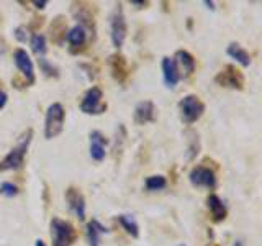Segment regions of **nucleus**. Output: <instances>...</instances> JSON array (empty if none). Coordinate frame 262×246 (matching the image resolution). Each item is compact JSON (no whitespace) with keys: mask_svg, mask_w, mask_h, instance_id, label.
<instances>
[{"mask_svg":"<svg viewBox=\"0 0 262 246\" xmlns=\"http://www.w3.org/2000/svg\"><path fill=\"white\" fill-rule=\"evenodd\" d=\"M31 138H33V130H27L25 133L18 138V143L16 146H13L10 151L7 153L5 158L0 161V172H5V171H16L23 168L25 164V156H27L28 151V146L31 143Z\"/></svg>","mask_w":262,"mask_h":246,"instance_id":"f257e3e1","label":"nucleus"},{"mask_svg":"<svg viewBox=\"0 0 262 246\" xmlns=\"http://www.w3.org/2000/svg\"><path fill=\"white\" fill-rule=\"evenodd\" d=\"M51 241L53 246H72L77 241V230L68 220L53 217L51 223Z\"/></svg>","mask_w":262,"mask_h":246,"instance_id":"f03ea898","label":"nucleus"},{"mask_svg":"<svg viewBox=\"0 0 262 246\" xmlns=\"http://www.w3.org/2000/svg\"><path fill=\"white\" fill-rule=\"evenodd\" d=\"M64 120H66V110L62 104L54 102L49 105L45 118V138L53 139L59 136L64 130Z\"/></svg>","mask_w":262,"mask_h":246,"instance_id":"7ed1b4c3","label":"nucleus"},{"mask_svg":"<svg viewBox=\"0 0 262 246\" xmlns=\"http://www.w3.org/2000/svg\"><path fill=\"white\" fill-rule=\"evenodd\" d=\"M203 112H205V104L200 100V97L195 94H188L179 102V115H180V120H182L185 125H192L196 120H200Z\"/></svg>","mask_w":262,"mask_h":246,"instance_id":"20e7f679","label":"nucleus"},{"mask_svg":"<svg viewBox=\"0 0 262 246\" xmlns=\"http://www.w3.org/2000/svg\"><path fill=\"white\" fill-rule=\"evenodd\" d=\"M80 110L85 115H102L106 112V102L103 100V92L98 86H92L84 94L80 100Z\"/></svg>","mask_w":262,"mask_h":246,"instance_id":"39448f33","label":"nucleus"},{"mask_svg":"<svg viewBox=\"0 0 262 246\" xmlns=\"http://www.w3.org/2000/svg\"><path fill=\"white\" fill-rule=\"evenodd\" d=\"M215 82L221 87L233 89V90H243L244 89V76L243 72L233 64H226L216 76Z\"/></svg>","mask_w":262,"mask_h":246,"instance_id":"423d86ee","label":"nucleus"},{"mask_svg":"<svg viewBox=\"0 0 262 246\" xmlns=\"http://www.w3.org/2000/svg\"><path fill=\"white\" fill-rule=\"evenodd\" d=\"M110 35H112V43L113 46L120 49L125 43V38H126V33H128V27H126V18H125V13H123V8L118 4L115 12L112 15V22H110Z\"/></svg>","mask_w":262,"mask_h":246,"instance_id":"0eeeda50","label":"nucleus"},{"mask_svg":"<svg viewBox=\"0 0 262 246\" xmlns=\"http://www.w3.org/2000/svg\"><path fill=\"white\" fill-rule=\"evenodd\" d=\"M188 180H190V184L193 187H207V189H215L216 187L215 171L207 168V166L192 168L190 174H188Z\"/></svg>","mask_w":262,"mask_h":246,"instance_id":"6e6552de","label":"nucleus"},{"mask_svg":"<svg viewBox=\"0 0 262 246\" xmlns=\"http://www.w3.org/2000/svg\"><path fill=\"white\" fill-rule=\"evenodd\" d=\"M172 61H174V64H176L179 79H187L195 72V64H196L195 57H193V54L185 51V49H179V51H176Z\"/></svg>","mask_w":262,"mask_h":246,"instance_id":"1a4fd4ad","label":"nucleus"},{"mask_svg":"<svg viewBox=\"0 0 262 246\" xmlns=\"http://www.w3.org/2000/svg\"><path fill=\"white\" fill-rule=\"evenodd\" d=\"M13 61L18 71L23 74L27 84H35V66H33L30 54L23 48H18L13 51Z\"/></svg>","mask_w":262,"mask_h":246,"instance_id":"9d476101","label":"nucleus"},{"mask_svg":"<svg viewBox=\"0 0 262 246\" xmlns=\"http://www.w3.org/2000/svg\"><path fill=\"white\" fill-rule=\"evenodd\" d=\"M108 66H110L112 77L117 82H120V84H125L129 77V68L126 57L120 53H115L108 57Z\"/></svg>","mask_w":262,"mask_h":246,"instance_id":"9b49d317","label":"nucleus"},{"mask_svg":"<svg viewBox=\"0 0 262 246\" xmlns=\"http://www.w3.org/2000/svg\"><path fill=\"white\" fill-rule=\"evenodd\" d=\"M72 13L77 18L82 28H89L95 31V16L92 15V7L87 2H76L72 4Z\"/></svg>","mask_w":262,"mask_h":246,"instance_id":"f8f14e48","label":"nucleus"},{"mask_svg":"<svg viewBox=\"0 0 262 246\" xmlns=\"http://www.w3.org/2000/svg\"><path fill=\"white\" fill-rule=\"evenodd\" d=\"M66 202H68L71 212L76 213V217L79 220L85 218V199H84V194H82L79 189L69 187L68 191H66Z\"/></svg>","mask_w":262,"mask_h":246,"instance_id":"ddd939ff","label":"nucleus"},{"mask_svg":"<svg viewBox=\"0 0 262 246\" xmlns=\"http://www.w3.org/2000/svg\"><path fill=\"white\" fill-rule=\"evenodd\" d=\"M106 145H108V139H106V136L102 133V131H92L90 133V158H92L94 161H103L105 156H106Z\"/></svg>","mask_w":262,"mask_h":246,"instance_id":"4468645a","label":"nucleus"},{"mask_svg":"<svg viewBox=\"0 0 262 246\" xmlns=\"http://www.w3.org/2000/svg\"><path fill=\"white\" fill-rule=\"evenodd\" d=\"M133 120L136 125H146V123L156 121V105L151 100H141L135 107Z\"/></svg>","mask_w":262,"mask_h":246,"instance_id":"2eb2a0df","label":"nucleus"},{"mask_svg":"<svg viewBox=\"0 0 262 246\" xmlns=\"http://www.w3.org/2000/svg\"><path fill=\"white\" fill-rule=\"evenodd\" d=\"M207 207L210 210V217L215 223H221V221H223L228 215L226 205L223 203V200H221L216 194H210L207 197Z\"/></svg>","mask_w":262,"mask_h":246,"instance_id":"dca6fc26","label":"nucleus"},{"mask_svg":"<svg viewBox=\"0 0 262 246\" xmlns=\"http://www.w3.org/2000/svg\"><path fill=\"white\" fill-rule=\"evenodd\" d=\"M162 77L169 89H174L180 80L177 69H176V64L172 61V57H169V56L162 57Z\"/></svg>","mask_w":262,"mask_h":246,"instance_id":"f3484780","label":"nucleus"},{"mask_svg":"<svg viewBox=\"0 0 262 246\" xmlns=\"http://www.w3.org/2000/svg\"><path fill=\"white\" fill-rule=\"evenodd\" d=\"M110 230L106 228L105 225H102L98 220H90L87 227H85V233H87V240L90 246H98L100 244V235L103 233H108Z\"/></svg>","mask_w":262,"mask_h":246,"instance_id":"a211bd4d","label":"nucleus"},{"mask_svg":"<svg viewBox=\"0 0 262 246\" xmlns=\"http://www.w3.org/2000/svg\"><path fill=\"white\" fill-rule=\"evenodd\" d=\"M68 35V23H66L64 16H56L51 23V39L56 45H62V41L66 39Z\"/></svg>","mask_w":262,"mask_h":246,"instance_id":"6ab92c4d","label":"nucleus"},{"mask_svg":"<svg viewBox=\"0 0 262 246\" xmlns=\"http://www.w3.org/2000/svg\"><path fill=\"white\" fill-rule=\"evenodd\" d=\"M66 39H68V43L74 48V49H77L80 46H84L85 45V41H87V33L85 30L80 27V25H76L74 28H71L68 31V35H66Z\"/></svg>","mask_w":262,"mask_h":246,"instance_id":"aec40b11","label":"nucleus"},{"mask_svg":"<svg viewBox=\"0 0 262 246\" xmlns=\"http://www.w3.org/2000/svg\"><path fill=\"white\" fill-rule=\"evenodd\" d=\"M226 53L233 57V59H236L237 63H239L241 66H244V68H248V66L251 64V54L246 51V49L243 46H239L237 43H231L228 46Z\"/></svg>","mask_w":262,"mask_h":246,"instance_id":"412c9836","label":"nucleus"},{"mask_svg":"<svg viewBox=\"0 0 262 246\" xmlns=\"http://www.w3.org/2000/svg\"><path fill=\"white\" fill-rule=\"evenodd\" d=\"M117 220H118V223L123 227V230H125L128 235H131L133 238L139 236V227L136 223V220L131 215H118Z\"/></svg>","mask_w":262,"mask_h":246,"instance_id":"4be33fe9","label":"nucleus"},{"mask_svg":"<svg viewBox=\"0 0 262 246\" xmlns=\"http://www.w3.org/2000/svg\"><path fill=\"white\" fill-rule=\"evenodd\" d=\"M30 45H31L33 53H35L38 57H45V54H46V38L43 35L35 33V35L30 38Z\"/></svg>","mask_w":262,"mask_h":246,"instance_id":"5701e85b","label":"nucleus"},{"mask_svg":"<svg viewBox=\"0 0 262 246\" xmlns=\"http://www.w3.org/2000/svg\"><path fill=\"white\" fill-rule=\"evenodd\" d=\"M167 186V179L164 176H149L146 179L147 191H162Z\"/></svg>","mask_w":262,"mask_h":246,"instance_id":"b1692460","label":"nucleus"},{"mask_svg":"<svg viewBox=\"0 0 262 246\" xmlns=\"http://www.w3.org/2000/svg\"><path fill=\"white\" fill-rule=\"evenodd\" d=\"M38 63H39V68H41V71H43L48 77H57V69L54 68V66L49 63L46 57H39L38 59Z\"/></svg>","mask_w":262,"mask_h":246,"instance_id":"393cba45","label":"nucleus"},{"mask_svg":"<svg viewBox=\"0 0 262 246\" xmlns=\"http://www.w3.org/2000/svg\"><path fill=\"white\" fill-rule=\"evenodd\" d=\"M0 194L7 195V197H15L16 194H18V187L12 182H4L2 186H0Z\"/></svg>","mask_w":262,"mask_h":246,"instance_id":"a878e982","label":"nucleus"},{"mask_svg":"<svg viewBox=\"0 0 262 246\" xmlns=\"http://www.w3.org/2000/svg\"><path fill=\"white\" fill-rule=\"evenodd\" d=\"M15 38L20 41V43H27V41L30 39V35H28V28L27 27H18L15 30Z\"/></svg>","mask_w":262,"mask_h":246,"instance_id":"bb28decb","label":"nucleus"},{"mask_svg":"<svg viewBox=\"0 0 262 246\" xmlns=\"http://www.w3.org/2000/svg\"><path fill=\"white\" fill-rule=\"evenodd\" d=\"M131 5H135L136 8H146L147 5H149V2H143V0H129Z\"/></svg>","mask_w":262,"mask_h":246,"instance_id":"cd10ccee","label":"nucleus"},{"mask_svg":"<svg viewBox=\"0 0 262 246\" xmlns=\"http://www.w3.org/2000/svg\"><path fill=\"white\" fill-rule=\"evenodd\" d=\"M7 94L4 92V90H0V110H2L4 109V107H5V104H7Z\"/></svg>","mask_w":262,"mask_h":246,"instance_id":"c85d7f7f","label":"nucleus"},{"mask_svg":"<svg viewBox=\"0 0 262 246\" xmlns=\"http://www.w3.org/2000/svg\"><path fill=\"white\" fill-rule=\"evenodd\" d=\"M33 5H35L36 8H39V10H43V8L48 5V2H46V0H43V2H33Z\"/></svg>","mask_w":262,"mask_h":246,"instance_id":"c756f323","label":"nucleus"},{"mask_svg":"<svg viewBox=\"0 0 262 246\" xmlns=\"http://www.w3.org/2000/svg\"><path fill=\"white\" fill-rule=\"evenodd\" d=\"M205 5H207L208 8H211V10H215V2H210V0H205L203 2Z\"/></svg>","mask_w":262,"mask_h":246,"instance_id":"7c9ffc66","label":"nucleus"},{"mask_svg":"<svg viewBox=\"0 0 262 246\" xmlns=\"http://www.w3.org/2000/svg\"><path fill=\"white\" fill-rule=\"evenodd\" d=\"M35 246H46V244H45V241H43V240H39V238H38V240L35 241Z\"/></svg>","mask_w":262,"mask_h":246,"instance_id":"2f4dec72","label":"nucleus"},{"mask_svg":"<svg viewBox=\"0 0 262 246\" xmlns=\"http://www.w3.org/2000/svg\"><path fill=\"white\" fill-rule=\"evenodd\" d=\"M207 246H218V244H215V243H210V244H207Z\"/></svg>","mask_w":262,"mask_h":246,"instance_id":"473e14b6","label":"nucleus"},{"mask_svg":"<svg viewBox=\"0 0 262 246\" xmlns=\"http://www.w3.org/2000/svg\"><path fill=\"white\" fill-rule=\"evenodd\" d=\"M179 246H185V244H179Z\"/></svg>","mask_w":262,"mask_h":246,"instance_id":"72a5a7b5","label":"nucleus"}]
</instances>
